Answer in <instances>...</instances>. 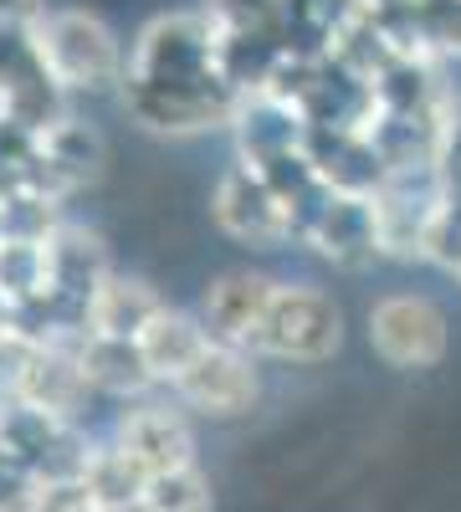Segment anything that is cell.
Returning <instances> with one entry per match:
<instances>
[{
  "mask_svg": "<svg viewBox=\"0 0 461 512\" xmlns=\"http://www.w3.org/2000/svg\"><path fill=\"white\" fill-rule=\"evenodd\" d=\"M456 277H461V272H456Z\"/></svg>",
  "mask_w": 461,
  "mask_h": 512,
  "instance_id": "obj_19",
  "label": "cell"
},
{
  "mask_svg": "<svg viewBox=\"0 0 461 512\" xmlns=\"http://www.w3.org/2000/svg\"><path fill=\"white\" fill-rule=\"evenodd\" d=\"M123 108H129L149 134H205L236 118L241 88L231 82V67L221 57V36L205 21V11H175L154 16L129 52L123 72Z\"/></svg>",
  "mask_w": 461,
  "mask_h": 512,
  "instance_id": "obj_1",
  "label": "cell"
},
{
  "mask_svg": "<svg viewBox=\"0 0 461 512\" xmlns=\"http://www.w3.org/2000/svg\"><path fill=\"white\" fill-rule=\"evenodd\" d=\"M103 512H154V507H149V497H139V502H123V507H103Z\"/></svg>",
  "mask_w": 461,
  "mask_h": 512,
  "instance_id": "obj_18",
  "label": "cell"
},
{
  "mask_svg": "<svg viewBox=\"0 0 461 512\" xmlns=\"http://www.w3.org/2000/svg\"><path fill=\"white\" fill-rule=\"evenodd\" d=\"M82 338L88 333H67V338H41V344H31L26 354V369H21V384H16V400L52 415L62 425H77L82 410H88V400L98 395L88 384V369H82Z\"/></svg>",
  "mask_w": 461,
  "mask_h": 512,
  "instance_id": "obj_6",
  "label": "cell"
},
{
  "mask_svg": "<svg viewBox=\"0 0 461 512\" xmlns=\"http://www.w3.org/2000/svg\"><path fill=\"white\" fill-rule=\"evenodd\" d=\"M211 210H216V226H221L231 241H241V246L277 251V246H287V241H298V221H292L287 200H282L251 164H241V159L221 175Z\"/></svg>",
  "mask_w": 461,
  "mask_h": 512,
  "instance_id": "obj_5",
  "label": "cell"
},
{
  "mask_svg": "<svg viewBox=\"0 0 461 512\" xmlns=\"http://www.w3.org/2000/svg\"><path fill=\"white\" fill-rule=\"evenodd\" d=\"M277 292V277L262 272H221L211 287H205V303H200V323L216 344L231 349H257V333L267 318V303Z\"/></svg>",
  "mask_w": 461,
  "mask_h": 512,
  "instance_id": "obj_9",
  "label": "cell"
},
{
  "mask_svg": "<svg viewBox=\"0 0 461 512\" xmlns=\"http://www.w3.org/2000/svg\"><path fill=\"white\" fill-rule=\"evenodd\" d=\"M303 246H313L323 262L333 267H364L380 256V246H374V216H369V200L364 195H339L333 190L318 210L313 221L303 231Z\"/></svg>",
  "mask_w": 461,
  "mask_h": 512,
  "instance_id": "obj_10",
  "label": "cell"
},
{
  "mask_svg": "<svg viewBox=\"0 0 461 512\" xmlns=\"http://www.w3.org/2000/svg\"><path fill=\"white\" fill-rule=\"evenodd\" d=\"M31 47L62 93H98L129 72L113 26L93 11H47L31 26Z\"/></svg>",
  "mask_w": 461,
  "mask_h": 512,
  "instance_id": "obj_2",
  "label": "cell"
},
{
  "mask_svg": "<svg viewBox=\"0 0 461 512\" xmlns=\"http://www.w3.org/2000/svg\"><path fill=\"white\" fill-rule=\"evenodd\" d=\"M205 349H211V333H205L200 313H185V308H170V303H164L154 313V323L139 333V354H144L154 384H170V390Z\"/></svg>",
  "mask_w": 461,
  "mask_h": 512,
  "instance_id": "obj_11",
  "label": "cell"
},
{
  "mask_svg": "<svg viewBox=\"0 0 461 512\" xmlns=\"http://www.w3.org/2000/svg\"><path fill=\"white\" fill-rule=\"evenodd\" d=\"M359 11H369V16H385V11H400L405 0H354Z\"/></svg>",
  "mask_w": 461,
  "mask_h": 512,
  "instance_id": "obj_17",
  "label": "cell"
},
{
  "mask_svg": "<svg viewBox=\"0 0 461 512\" xmlns=\"http://www.w3.org/2000/svg\"><path fill=\"white\" fill-rule=\"evenodd\" d=\"M144 497L154 512H216V492H211V477L200 472V461L180 466L170 477H154Z\"/></svg>",
  "mask_w": 461,
  "mask_h": 512,
  "instance_id": "obj_15",
  "label": "cell"
},
{
  "mask_svg": "<svg viewBox=\"0 0 461 512\" xmlns=\"http://www.w3.org/2000/svg\"><path fill=\"white\" fill-rule=\"evenodd\" d=\"M113 446L129 456L149 482L180 472V466H195V436H190L185 415L164 410L154 400H139V405H129V410L118 415Z\"/></svg>",
  "mask_w": 461,
  "mask_h": 512,
  "instance_id": "obj_8",
  "label": "cell"
},
{
  "mask_svg": "<svg viewBox=\"0 0 461 512\" xmlns=\"http://www.w3.org/2000/svg\"><path fill=\"white\" fill-rule=\"evenodd\" d=\"M47 16V0H0V31H31Z\"/></svg>",
  "mask_w": 461,
  "mask_h": 512,
  "instance_id": "obj_16",
  "label": "cell"
},
{
  "mask_svg": "<svg viewBox=\"0 0 461 512\" xmlns=\"http://www.w3.org/2000/svg\"><path fill=\"white\" fill-rule=\"evenodd\" d=\"M339 344H344L339 303L313 282H277L251 354L287 359V364H323L339 354Z\"/></svg>",
  "mask_w": 461,
  "mask_h": 512,
  "instance_id": "obj_3",
  "label": "cell"
},
{
  "mask_svg": "<svg viewBox=\"0 0 461 512\" xmlns=\"http://www.w3.org/2000/svg\"><path fill=\"white\" fill-rule=\"evenodd\" d=\"M451 323L426 292H390L369 308V349L390 369H436L446 359Z\"/></svg>",
  "mask_w": 461,
  "mask_h": 512,
  "instance_id": "obj_4",
  "label": "cell"
},
{
  "mask_svg": "<svg viewBox=\"0 0 461 512\" xmlns=\"http://www.w3.org/2000/svg\"><path fill=\"white\" fill-rule=\"evenodd\" d=\"M82 369H88V384L98 395H113V400H144L154 390V374L139 354L134 338H82Z\"/></svg>",
  "mask_w": 461,
  "mask_h": 512,
  "instance_id": "obj_13",
  "label": "cell"
},
{
  "mask_svg": "<svg viewBox=\"0 0 461 512\" xmlns=\"http://www.w3.org/2000/svg\"><path fill=\"white\" fill-rule=\"evenodd\" d=\"M257 369H251V354L246 349H231V344H216L205 349L180 379H175V395L205 415V420H236L257 405Z\"/></svg>",
  "mask_w": 461,
  "mask_h": 512,
  "instance_id": "obj_7",
  "label": "cell"
},
{
  "mask_svg": "<svg viewBox=\"0 0 461 512\" xmlns=\"http://www.w3.org/2000/svg\"><path fill=\"white\" fill-rule=\"evenodd\" d=\"M164 308V297L144 282V277H123V272H108L88 303V333L93 338H134L154 323V313Z\"/></svg>",
  "mask_w": 461,
  "mask_h": 512,
  "instance_id": "obj_12",
  "label": "cell"
},
{
  "mask_svg": "<svg viewBox=\"0 0 461 512\" xmlns=\"http://www.w3.org/2000/svg\"><path fill=\"white\" fill-rule=\"evenodd\" d=\"M82 477H88V487H93V497H98V512H103V507H123V502H139V497L149 492V477H144L113 441L93 446L88 466H82Z\"/></svg>",
  "mask_w": 461,
  "mask_h": 512,
  "instance_id": "obj_14",
  "label": "cell"
}]
</instances>
